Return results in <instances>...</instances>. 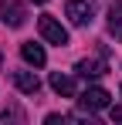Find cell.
<instances>
[{
    "label": "cell",
    "instance_id": "obj_1",
    "mask_svg": "<svg viewBox=\"0 0 122 125\" xmlns=\"http://www.w3.org/2000/svg\"><path fill=\"white\" fill-rule=\"evenodd\" d=\"M109 98H112V95H109L105 88L92 84V88H85V91L78 95V105L88 112V115H92V112H102V108H109Z\"/></svg>",
    "mask_w": 122,
    "mask_h": 125
},
{
    "label": "cell",
    "instance_id": "obj_2",
    "mask_svg": "<svg viewBox=\"0 0 122 125\" xmlns=\"http://www.w3.org/2000/svg\"><path fill=\"white\" fill-rule=\"evenodd\" d=\"M68 17L75 27H88L95 17V0H68Z\"/></svg>",
    "mask_w": 122,
    "mask_h": 125
},
{
    "label": "cell",
    "instance_id": "obj_3",
    "mask_svg": "<svg viewBox=\"0 0 122 125\" xmlns=\"http://www.w3.org/2000/svg\"><path fill=\"white\" fill-rule=\"evenodd\" d=\"M37 27H41V37H44L48 44H58V47H61V44H68V31H64L54 17H41Z\"/></svg>",
    "mask_w": 122,
    "mask_h": 125
},
{
    "label": "cell",
    "instance_id": "obj_4",
    "mask_svg": "<svg viewBox=\"0 0 122 125\" xmlns=\"http://www.w3.org/2000/svg\"><path fill=\"white\" fill-rule=\"evenodd\" d=\"M0 14H3V24L7 27H20V24L27 21V10H24L20 0H0Z\"/></svg>",
    "mask_w": 122,
    "mask_h": 125
},
{
    "label": "cell",
    "instance_id": "obj_5",
    "mask_svg": "<svg viewBox=\"0 0 122 125\" xmlns=\"http://www.w3.org/2000/svg\"><path fill=\"white\" fill-rule=\"evenodd\" d=\"M75 71H78L85 81H95V78H102V74L109 71V64L102 61V58H85V61H78V64H75Z\"/></svg>",
    "mask_w": 122,
    "mask_h": 125
},
{
    "label": "cell",
    "instance_id": "obj_6",
    "mask_svg": "<svg viewBox=\"0 0 122 125\" xmlns=\"http://www.w3.org/2000/svg\"><path fill=\"white\" fill-rule=\"evenodd\" d=\"M20 58L31 64V68H44V61H48V54H44V47L34 41H24L20 44Z\"/></svg>",
    "mask_w": 122,
    "mask_h": 125
},
{
    "label": "cell",
    "instance_id": "obj_7",
    "mask_svg": "<svg viewBox=\"0 0 122 125\" xmlns=\"http://www.w3.org/2000/svg\"><path fill=\"white\" fill-rule=\"evenodd\" d=\"M14 84H17V91H24V95H37L41 91V81L34 71H17L14 74Z\"/></svg>",
    "mask_w": 122,
    "mask_h": 125
},
{
    "label": "cell",
    "instance_id": "obj_8",
    "mask_svg": "<svg viewBox=\"0 0 122 125\" xmlns=\"http://www.w3.org/2000/svg\"><path fill=\"white\" fill-rule=\"evenodd\" d=\"M51 88L58 91L61 98H75V78H71V74H61V71H54V74H51Z\"/></svg>",
    "mask_w": 122,
    "mask_h": 125
},
{
    "label": "cell",
    "instance_id": "obj_9",
    "mask_svg": "<svg viewBox=\"0 0 122 125\" xmlns=\"http://www.w3.org/2000/svg\"><path fill=\"white\" fill-rule=\"evenodd\" d=\"M109 27L122 34V0H115V3H112V10H109Z\"/></svg>",
    "mask_w": 122,
    "mask_h": 125
},
{
    "label": "cell",
    "instance_id": "obj_10",
    "mask_svg": "<svg viewBox=\"0 0 122 125\" xmlns=\"http://www.w3.org/2000/svg\"><path fill=\"white\" fill-rule=\"evenodd\" d=\"M14 118H20V112H17V108H10V112H0V125L14 122Z\"/></svg>",
    "mask_w": 122,
    "mask_h": 125
},
{
    "label": "cell",
    "instance_id": "obj_11",
    "mask_svg": "<svg viewBox=\"0 0 122 125\" xmlns=\"http://www.w3.org/2000/svg\"><path fill=\"white\" fill-rule=\"evenodd\" d=\"M109 118H112V122H122V108H119V105H115V108H109Z\"/></svg>",
    "mask_w": 122,
    "mask_h": 125
},
{
    "label": "cell",
    "instance_id": "obj_12",
    "mask_svg": "<svg viewBox=\"0 0 122 125\" xmlns=\"http://www.w3.org/2000/svg\"><path fill=\"white\" fill-rule=\"evenodd\" d=\"M34 3H48V0H34Z\"/></svg>",
    "mask_w": 122,
    "mask_h": 125
}]
</instances>
